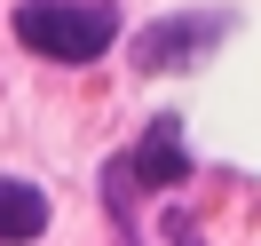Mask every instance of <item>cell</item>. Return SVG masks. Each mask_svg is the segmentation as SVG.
Listing matches in <instances>:
<instances>
[{
  "mask_svg": "<svg viewBox=\"0 0 261 246\" xmlns=\"http://www.w3.org/2000/svg\"><path fill=\"white\" fill-rule=\"evenodd\" d=\"M16 40L48 64H95L119 40V8L111 0H24L16 8Z\"/></svg>",
  "mask_w": 261,
  "mask_h": 246,
  "instance_id": "cell-1",
  "label": "cell"
},
{
  "mask_svg": "<svg viewBox=\"0 0 261 246\" xmlns=\"http://www.w3.org/2000/svg\"><path fill=\"white\" fill-rule=\"evenodd\" d=\"M222 32H229L222 16H198V24L190 16H166V24H150V32L135 40V64L143 72H174V64H190V56H206Z\"/></svg>",
  "mask_w": 261,
  "mask_h": 246,
  "instance_id": "cell-2",
  "label": "cell"
},
{
  "mask_svg": "<svg viewBox=\"0 0 261 246\" xmlns=\"http://www.w3.org/2000/svg\"><path fill=\"white\" fill-rule=\"evenodd\" d=\"M190 175V159H182V119H150V135H143V151L135 159H119L111 167V191H127V183H182Z\"/></svg>",
  "mask_w": 261,
  "mask_h": 246,
  "instance_id": "cell-3",
  "label": "cell"
},
{
  "mask_svg": "<svg viewBox=\"0 0 261 246\" xmlns=\"http://www.w3.org/2000/svg\"><path fill=\"white\" fill-rule=\"evenodd\" d=\"M40 230H48V191L0 175V246H24V238H40Z\"/></svg>",
  "mask_w": 261,
  "mask_h": 246,
  "instance_id": "cell-4",
  "label": "cell"
},
{
  "mask_svg": "<svg viewBox=\"0 0 261 246\" xmlns=\"http://www.w3.org/2000/svg\"><path fill=\"white\" fill-rule=\"evenodd\" d=\"M182 246H190V238H182Z\"/></svg>",
  "mask_w": 261,
  "mask_h": 246,
  "instance_id": "cell-5",
  "label": "cell"
}]
</instances>
